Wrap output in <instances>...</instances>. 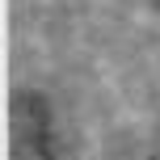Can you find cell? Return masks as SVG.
I'll list each match as a JSON object with an SVG mask.
<instances>
[{
	"label": "cell",
	"mask_w": 160,
	"mask_h": 160,
	"mask_svg": "<svg viewBox=\"0 0 160 160\" xmlns=\"http://www.w3.org/2000/svg\"><path fill=\"white\" fill-rule=\"evenodd\" d=\"M8 160H55L51 105L34 88H17L8 101Z\"/></svg>",
	"instance_id": "obj_1"
}]
</instances>
